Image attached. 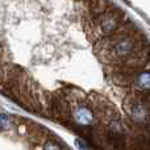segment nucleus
I'll return each instance as SVG.
<instances>
[{"label":"nucleus","instance_id":"nucleus-1","mask_svg":"<svg viewBox=\"0 0 150 150\" xmlns=\"http://www.w3.org/2000/svg\"><path fill=\"white\" fill-rule=\"evenodd\" d=\"M134 49V41L129 37H121L115 41V44H112V53L117 58H128L130 54H133Z\"/></svg>","mask_w":150,"mask_h":150},{"label":"nucleus","instance_id":"nucleus-2","mask_svg":"<svg viewBox=\"0 0 150 150\" xmlns=\"http://www.w3.org/2000/svg\"><path fill=\"white\" fill-rule=\"evenodd\" d=\"M96 20H98V25H99V28H100V30L105 34L112 33L117 26V17L112 12L103 13V15H100Z\"/></svg>","mask_w":150,"mask_h":150},{"label":"nucleus","instance_id":"nucleus-3","mask_svg":"<svg viewBox=\"0 0 150 150\" xmlns=\"http://www.w3.org/2000/svg\"><path fill=\"white\" fill-rule=\"evenodd\" d=\"M74 120L75 124L80 125V127H88L92 122V112L84 105L78 107L74 112Z\"/></svg>","mask_w":150,"mask_h":150},{"label":"nucleus","instance_id":"nucleus-4","mask_svg":"<svg viewBox=\"0 0 150 150\" xmlns=\"http://www.w3.org/2000/svg\"><path fill=\"white\" fill-rule=\"evenodd\" d=\"M136 86L142 91H150V71H144L136 78Z\"/></svg>","mask_w":150,"mask_h":150},{"label":"nucleus","instance_id":"nucleus-5","mask_svg":"<svg viewBox=\"0 0 150 150\" xmlns=\"http://www.w3.org/2000/svg\"><path fill=\"white\" fill-rule=\"evenodd\" d=\"M11 125V119L9 116L4 113H0V129H8Z\"/></svg>","mask_w":150,"mask_h":150},{"label":"nucleus","instance_id":"nucleus-6","mask_svg":"<svg viewBox=\"0 0 150 150\" xmlns=\"http://www.w3.org/2000/svg\"><path fill=\"white\" fill-rule=\"evenodd\" d=\"M45 150H61V149H59V146H58L57 144L49 141V142L45 144Z\"/></svg>","mask_w":150,"mask_h":150},{"label":"nucleus","instance_id":"nucleus-7","mask_svg":"<svg viewBox=\"0 0 150 150\" xmlns=\"http://www.w3.org/2000/svg\"><path fill=\"white\" fill-rule=\"evenodd\" d=\"M76 145H78V148H79V149H82V150H87V149H86V146H84V144H83L82 141L76 140Z\"/></svg>","mask_w":150,"mask_h":150}]
</instances>
